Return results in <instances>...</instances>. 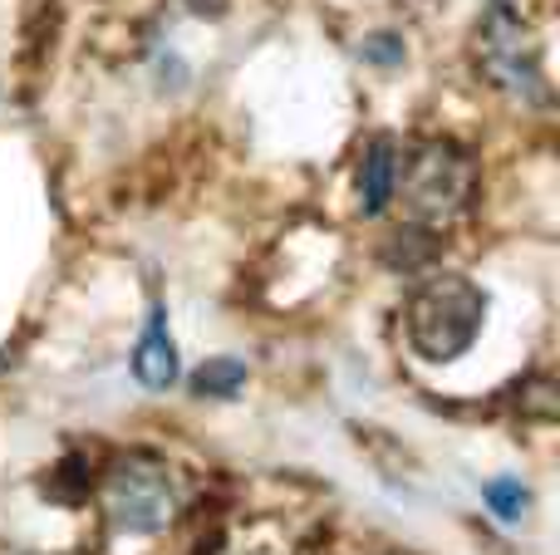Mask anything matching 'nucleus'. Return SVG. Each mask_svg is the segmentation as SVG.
Segmentation results:
<instances>
[{"instance_id":"1","label":"nucleus","mask_w":560,"mask_h":555,"mask_svg":"<svg viewBox=\"0 0 560 555\" xmlns=\"http://www.w3.org/2000/svg\"><path fill=\"white\" fill-rule=\"evenodd\" d=\"M487 320V295L467 275H428L413 285L404 305V334L408 350L428 364H453L477 344Z\"/></svg>"},{"instance_id":"2","label":"nucleus","mask_w":560,"mask_h":555,"mask_svg":"<svg viewBox=\"0 0 560 555\" xmlns=\"http://www.w3.org/2000/svg\"><path fill=\"white\" fill-rule=\"evenodd\" d=\"M404 206L413 222L423 226H443L453 216H463L472 206L477 192V163L467 147L433 138V143H418L408 163H398V187Z\"/></svg>"},{"instance_id":"3","label":"nucleus","mask_w":560,"mask_h":555,"mask_svg":"<svg viewBox=\"0 0 560 555\" xmlns=\"http://www.w3.org/2000/svg\"><path fill=\"white\" fill-rule=\"evenodd\" d=\"M477 59H482V74L492 79L502 94L522 98V104H546V74L541 59L532 49L522 15L512 10V0H492L482 20V39H477Z\"/></svg>"},{"instance_id":"4","label":"nucleus","mask_w":560,"mask_h":555,"mask_svg":"<svg viewBox=\"0 0 560 555\" xmlns=\"http://www.w3.org/2000/svg\"><path fill=\"white\" fill-rule=\"evenodd\" d=\"M104 507L114 517L118 531H133V536H153L173 521V477L158 458H128L108 472L104 482Z\"/></svg>"},{"instance_id":"5","label":"nucleus","mask_w":560,"mask_h":555,"mask_svg":"<svg viewBox=\"0 0 560 555\" xmlns=\"http://www.w3.org/2000/svg\"><path fill=\"white\" fill-rule=\"evenodd\" d=\"M133 379L143 383L148 393H167L177 383V344H173V330H167L163 300H153L143 334H138V344H133Z\"/></svg>"},{"instance_id":"6","label":"nucleus","mask_w":560,"mask_h":555,"mask_svg":"<svg viewBox=\"0 0 560 555\" xmlns=\"http://www.w3.org/2000/svg\"><path fill=\"white\" fill-rule=\"evenodd\" d=\"M398 147L394 138H374V143L364 147V157H359V212L364 216H384L388 202H394V187H398Z\"/></svg>"},{"instance_id":"7","label":"nucleus","mask_w":560,"mask_h":555,"mask_svg":"<svg viewBox=\"0 0 560 555\" xmlns=\"http://www.w3.org/2000/svg\"><path fill=\"white\" fill-rule=\"evenodd\" d=\"M246 359H236V354H217V359L197 364L192 379H187V389L197 393V399H236V393L246 389Z\"/></svg>"},{"instance_id":"8","label":"nucleus","mask_w":560,"mask_h":555,"mask_svg":"<svg viewBox=\"0 0 560 555\" xmlns=\"http://www.w3.org/2000/svg\"><path fill=\"white\" fill-rule=\"evenodd\" d=\"M438 236H433V226H423V222H413V226H404V232H394L388 236V246H384V261L394 265V271H418V265H428L438 256Z\"/></svg>"},{"instance_id":"9","label":"nucleus","mask_w":560,"mask_h":555,"mask_svg":"<svg viewBox=\"0 0 560 555\" xmlns=\"http://www.w3.org/2000/svg\"><path fill=\"white\" fill-rule=\"evenodd\" d=\"M482 501L492 507L497 521H506V527H512V521L526 517V507H532V492H526L522 477H492L482 487Z\"/></svg>"},{"instance_id":"10","label":"nucleus","mask_w":560,"mask_h":555,"mask_svg":"<svg viewBox=\"0 0 560 555\" xmlns=\"http://www.w3.org/2000/svg\"><path fill=\"white\" fill-rule=\"evenodd\" d=\"M359 55H364L369 64H404V39L398 35H369L364 45H359Z\"/></svg>"}]
</instances>
